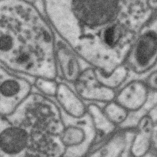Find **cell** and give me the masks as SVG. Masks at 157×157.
<instances>
[{"mask_svg": "<svg viewBox=\"0 0 157 157\" xmlns=\"http://www.w3.org/2000/svg\"><path fill=\"white\" fill-rule=\"evenodd\" d=\"M0 25V59L3 66L36 78L56 79L54 33L34 3L1 0Z\"/></svg>", "mask_w": 157, "mask_h": 157, "instance_id": "1", "label": "cell"}, {"mask_svg": "<svg viewBox=\"0 0 157 157\" xmlns=\"http://www.w3.org/2000/svg\"><path fill=\"white\" fill-rule=\"evenodd\" d=\"M46 17L63 41L89 45L115 22L124 0H42Z\"/></svg>", "mask_w": 157, "mask_h": 157, "instance_id": "2", "label": "cell"}, {"mask_svg": "<svg viewBox=\"0 0 157 157\" xmlns=\"http://www.w3.org/2000/svg\"><path fill=\"white\" fill-rule=\"evenodd\" d=\"M4 117L25 127L33 139L60 136L64 128L58 104L40 93L32 92L12 114Z\"/></svg>", "mask_w": 157, "mask_h": 157, "instance_id": "3", "label": "cell"}, {"mask_svg": "<svg viewBox=\"0 0 157 157\" xmlns=\"http://www.w3.org/2000/svg\"><path fill=\"white\" fill-rule=\"evenodd\" d=\"M60 109L64 124L60 138L66 148L63 157L86 156L96 136L90 116L87 113L82 118L75 119Z\"/></svg>", "mask_w": 157, "mask_h": 157, "instance_id": "4", "label": "cell"}, {"mask_svg": "<svg viewBox=\"0 0 157 157\" xmlns=\"http://www.w3.org/2000/svg\"><path fill=\"white\" fill-rule=\"evenodd\" d=\"M154 23L138 36L127 58L125 64L138 74L150 72L157 64V26Z\"/></svg>", "mask_w": 157, "mask_h": 157, "instance_id": "5", "label": "cell"}, {"mask_svg": "<svg viewBox=\"0 0 157 157\" xmlns=\"http://www.w3.org/2000/svg\"><path fill=\"white\" fill-rule=\"evenodd\" d=\"M0 114L10 115L32 93L27 79L11 73L4 66L0 69Z\"/></svg>", "mask_w": 157, "mask_h": 157, "instance_id": "6", "label": "cell"}, {"mask_svg": "<svg viewBox=\"0 0 157 157\" xmlns=\"http://www.w3.org/2000/svg\"><path fill=\"white\" fill-rule=\"evenodd\" d=\"M30 141V136L25 127L1 116L0 157H28Z\"/></svg>", "mask_w": 157, "mask_h": 157, "instance_id": "7", "label": "cell"}, {"mask_svg": "<svg viewBox=\"0 0 157 157\" xmlns=\"http://www.w3.org/2000/svg\"><path fill=\"white\" fill-rule=\"evenodd\" d=\"M74 84L75 91L84 101L105 104L115 99L116 91L105 87L98 80L94 68L82 71Z\"/></svg>", "mask_w": 157, "mask_h": 157, "instance_id": "8", "label": "cell"}, {"mask_svg": "<svg viewBox=\"0 0 157 157\" xmlns=\"http://www.w3.org/2000/svg\"><path fill=\"white\" fill-rule=\"evenodd\" d=\"M150 91L145 81L134 80L116 92L115 100L129 112H135L144 107L149 99Z\"/></svg>", "mask_w": 157, "mask_h": 157, "instance_id": "9", "label": "cell"}, {"mask_svg": "<svg viewBox=\"0 0 157 157\" xmlns=\"http://www.w3.org/2000/svg\"><path fill=\"white\" fill-rule=\"evenodd\" d=\"M154 121L145 115L140 119L131 141L129 154L132 157L145 156L152 150V129Z\"/></svg>", "mask_w": 157, "mask_h": 157, "instance_id": "10", "label": "cell"}, {"mask_svg": "<svg viewBox=\"0 0 157 157\" xmlns=\"http://www.w3.org/2000/svg\"><path fill=\"white\" fill-rule=\"evenodd\" d=\"M133 128H119L108 139L87 154V157H118L124 153L128 146V136L134 133Z\"/></svg>", "mask_w": 157, "mask_h": 157, "instance_id": "11", "label": "cell"}, {"mask_svg": "<svg viewBox=\"0 0 157 157\" xmlns=\"http://www.w3.org/2000/svg\"><path fill=\"white\" fill-rule=\"evenodd\" d=\"M55 98L61 109L72 118L79 119L88 113L85 101L66 83H59Z\"/></svg>", "mask_w": 157, "mask_h": 157, "instance_id": "12", "label": "cell"}, {"mask_svg": "<svg viewBox=\"0 0 157 157\" xmlns=\"http://www.w3.org/2000/svg\"><path fill=\"white\" fill-rule=\"evenodd\" d=\"M88 113L90 116L96 132L95 140L90 151L96 149L108 139L119 128L111 122L101 108L95 103L87 105Z\"/></svg>", "mask_w": 157, "mask_h": 157, "instance_id": "13", "label": "cell"}, {"mask_svg": "<svg viewBox=\"0 0 157 157\" xmlns=\"http://www.w3.org/2000/svg\"><path fill=\"white\" fill-rule=\"evenodd\" d=\"M56 60L63 79L75 84L82 72L75 55L67 47L59 45L56 49Z\"/></svg>", "mask_w": 157, "mask_h": 157, "instance_id": "14", "label": "cell"}, {"mask_svg": "<svg viewBox=\"0 0 157 157\" xmlns=\"http://www.w3.org/2000/svg\"><path fill=\"white\" fill-rule=\"evenodd\" d=\"M129 70V69L125 64L120 65L109 74L104 73L94 69L98 80L105 87L115 91L126 79Z\"/></svg>", "mask_w": 157, "mask_h": 157, "instance_id": "15", "label": "cell"}, {"mask_svg": "<svg viewBox=\"0 0 157 157\" xmlns=\"http://www.w3.org/2000/svg\"><path fill=\"white\" fill-rule=\"evenodd\" d=\"M102 109L109 121L117 127L126 121L130 113L115 100L105 103Z\"/></svg>", "mask_w": 157, "mask_h": 157, "instance_id": "16", "label": "cell"}, {"mask_svg": "<svg viewBox=\"0 0 157 157\" xmlns=\"http://www.w3.org/2000/svg\"><path fill=\"white\" fill-rule=\"evenodd\" d=\"M59 83L56 79L36 78L34 82L35 87L44 95L50 98H55L58 90Z\"/></svg>", "mask_w": 157, "mask_h": 157, "instance_id": "17", "label": "cell"}, {"mask_svg": "<svg viewBox=\"0 0 157 157\" xmlns=\"http://www.w3.org/2000/svg\"><path fill=\"white\" fill-rule=\"evenodd\" d=\"M144 81L150 92H157V69L150 71Z\"/></svg>", "mask_w": 157, "mask_h": 157, "instance_id": "18", "label": "cell"}, {"mask_svg": "<svg viewBox=\"0 0 157 157\" xmlns=\"http://www.w3.org/2000/svg\"><path fill=\"white\" fill-rule=\"evenodd\" d=\"M152 149L157 152V121H154L152 129Z\"/></svg>", "mask_w": 157, "mask_h": 157, "instance_id": "19", "label": "cell"}]
</instances>
